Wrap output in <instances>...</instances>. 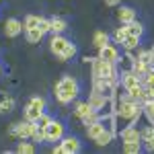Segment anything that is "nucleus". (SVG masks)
Returning a JSON list of instances; mask_svg holds the SVG:
<instances>
[{
    "label": "nucleus",
    "instance_id": "f257e3e1",
    "mask_svg": "<svg viewBox=\"0 0 154 154\" xmlns=\"http://www.w3.org/2000/svg\"><path fill=\"white\" fill-rule=\"evenodd\" d=\"M80 93V84L74 76H62L58 82H56V88H54V95L58 99V103L62 105H68L72 103Z\"/></svg>",
    "mask_w": 154,
    "mask_h": 154
},
{
    "label": "nucleus",
    "instance_id": "f03ea898",
    "mask_svg": "<svg viewBox=\"0 0 154 154\" xmlns=\"http://www.w3.org/2000/svg\"><path fill=\"white\" fill-rule=\"evenodd\" d=\"M91 64H93V78H103L111 86L117 82V70L113 62H107L103 58H91Z\"/></svg>",
    "mask_w": 154,
    "mask_h": 154
},
{
    "label": "nucleus",
    "instance_id": "7ed1b4c3",
    "mask_svg": "<svg viewBox=\"0 0 154 154\" xmlns=\"http://www.w3.org/2000/svg\"><path fill=\"white\" fill-rule=\"evenodd\" d=\"M140 113H142V105H140L138 101H131L130 97H123V99H121V103H119V107H117V115L121 119L134 123L136 119L140 117Z\"/></svg>",
    "mask_w": 154,
    "mask_h": 154
},
{
    "label": "nucleus",
    "instance_id": "20e7f679",
    "mask_svg": "<svg viewBox=\"0 0 154 154\" xmlns=\"http://www.w3.org/2000/svg\"><path fill=\"white\" fill-rule=\"evenodd\" d=\"M74 115L82 121L84 125H88V123H93V121H99V111H95L93 107L88 105V101H80V103H76L74 105Z\"/></svg>",
    "mask_w": 154,
    "mask_h": 154
},
{
    "label": "nucleus",
    "instance_id": "39448f33",
    "mask_svg": "<svg viewBox=\"0 0 154 154\" xmlns=\"http://www.w3.org/2000/svg\"><path fill=\"white\" fill-rule=\"evenodd\" d=\"M37 130V121H29V119H25L21 123H14L11 128V136L12 138H19V140H31L33 138V134Z\"/></svg>",
    "mask_w": 154,
    "mask_h": 154
},
{
    "label": "nucleus",
    "instance_id": "423d86ee",
    "mask_svg": "<svg viewBox=\"0 0 154 154\" xmlns=\"http://www.w3.org/2000/svg\"><path fill=\"white\" fill-rule=\"evenodd\" d=\"M43 113H45V99L43 97H33L25 107V119H29V121H37Z\"/></svg>",
    "mask_w": 154,
    "mask_h": 154
},
{
    "label": "nucleus",
    "instance_id": "0eeeda50",
    "mask_svg": "<svg viewBox=\"0 0 154 154\" xmlns=\"http://www.w3.org/2000/svg\"><path fill=\"white\" fill-rule=\"evenodd\" d=\"M70 43L72 41H68L62 33H54V35H51V41H49V49H51L54 56H58V58L62 60V56L66 54V49H68Z\"/></svg>",
    "mask_w": 154,
    "mask_h": 154
},
{
    "label": "nucleus",
    "instance_id": "6e6552de",
    "mask_svg": "<svg viewBox=\"0 0 154 154\" xmlns=\"http://www.w3.org/2000/svg\"><path fill=\"white\" fill-rule=\"evenodd\" d=\"M45 134H48V142H60L62 138H64V134H66V125L62 123V121H51L48 128H45Z\"/></svg>",
    "mask_w": 154,
    "mask_h": 154
},
{
    "label": "nucleus",
    "instance_id": "1a4fd4ad",
    "mask_svg": "<svg viewBox=\"0 0 154 154\" xmlns=\"http://www.w3.org/2000/svg\"><path fill=\"white\" fill-rule=\"evenodd\" d=\"M60 146H62V154H76L82 150V144L78 138H74V136H64L62 140H60Z\"/></svg>",
    "mask_w": 154,
    "mask_h": 154
},
{
    "label": "nucleus",
    "instance_id": "9d476101",
    "mask_svg": "<svg viewBox=\"0 0 154 154\" xmlns=\"http://www.w3.org/2000/svg\"><path fill=\"white\" fill-rule=\"evenodd\" d=\"M2 29H4V35L6 37H17V35H21V33L25 31L23 23H21L19 19H6L4 25H2Z\"/></svg>",
    "mask_w": 154,
    "mask_h": 154
},
{
    "label": "nucleus",
    "instance_id": "9b49d317",
    "mask_svg": "<svg viewBox=\"0 0 154 154\" xmlns=\"http://www.w3.org/2000/svg\"><path fill=\"white\" fill-rule=\"evenodd\" d=\"M99 58L107 60V62H113V64H117L119 62V51L115 45H111V43H107L103 48H99Z\"/></svg>",
    "mask_w": 154,
    "mask_h": 154
},
{
    "label": "nucleus",
    "instance_id": "f8f14e48",
    "mask_svg": "<svg viewBox=\"0 0 154 154\" xmlns=\"http://www.w3.org/2000/svg\"><path fill=\"white\" fill-rule=\"evenodd\" d=\"M121 84H123V88L128 91V88H134V86H138V84H142V76L140 74H136L134 70H128L121 74Z\"/></svg>",
    "mask_w": 154,
    "mask_h": 154
},
{
    "label": "nucleus",
    "instance_id": "ddd939ff",
    "mask_svg": "<svg viewBox=\"0 0 154 154\" xmlns=\"http://www.w3.org/2000/svg\"><path fill=\"white\" fill-rule=\"evenodd\" d=\"M88 105L93 107L95 111L105 109V105H107V95H105V93H99V91H93V93H91V97H88Z\"/></svg>",
    "mask_w": 154,
    "mask_h": 154
},
{
    "label": "nucleus",
    "instance_id": "4468645a",
    "mask_svg": "<svg viewBox=\"0 0 154 154\" xmlns=\"http://www.w3.org/2000/svg\"><path fill=\"white\" fill-rule=\"evenodd\" d=\"M121 142H142V134H140V130H136L130 123L125 130L121 131Z\"/></svg>",
    "mask_w": 154,
    "mask_h": 154
},
{
    "label": "nucleus",
    "instance_id": "2eb2a0df",
    "mask_svg": "<svg viewBox=\"0 0 154 154\" xmlns=\"http://www.w3.org/2000/svg\"><path fill=\"white\" fill-rule=\"evenodd\" d=\"M12 109H14V99H12L8 93H2L0 91V113L4 115V113H11Z\"/></svg>",
    "mask_w": 154,
    "mask_h": 154
},
{
    "label": "nucleus",
    "instance_id": "dca6fc26",
    "mask_svg": "<svg viewBox=\"0 0 154 154\" xmlns=\"http://www.w3.org/2000/svg\"><path fill=\"white\" fill-rule=\"evenodd\" d=\"M105 130H107V125L99 119V121H93V123H88V125H86V136H88L91 140H95L97 136H99L101 131H105Z\"/></svg>",
    "mask_w": 154,
    "mask_h": 154
},
{
    "label": "nucleus",
    "instance_id": "f3484780",
    "mask_svg": "<svg viewBox=\"0 0 154 154\" xmlns=\"http://www.w3.org/2000/svg\"><path fill=\"white\" fill-rule=\"evenodd\" d=\"M117 19L121 23H131V21H136V11H134L131 6H119Z\"/></svg>",
    "mask_w": 154,
    "mask_h": 154
},
{
    "label": "nucleus",
    "instance_id": "a211bd4d",
    "mask_svg": "<svg viewBox=\"0 0 154 154\" xmlns=\"http://www.w3.org/2000/svg\"><path fill=\"white\" fill-rule=\"evenodd\" d=\"M43 31L39 29V27H35V29H25V37H27V41L29 43H39L41 39H43Z\"/></svg>",
    "mask_w": 154,
    "mask_h": 154
},
{
    "label": "nucleus",
    "instance_id": "6ab92c4d",
    "mask_svg": "<svg viewBox=\"0 0 154 154\" xmlns=\"http://www.w3.org/2000/svg\"><path fill=\"white\" fill-rule=\"evenodd\" d=\"M150 68H152V66H150V64H146V62H142L140 58H131V70L136 72V74L144 76V74L150 70Z\"/></svg>",
    "mask_w": 154,
    "mask_h": 154
},
{
    "label": "nucleus",
    "instance_id": "aec40b11",
    "mask_svg": "<svg viewBox=\"0 0 154 154\" xmlns=\"http://www.w3.org/2000/svg\"><path fill=\"white\" fill-rule=\"evenodd\" d=\"M125 25V29H128V35H136V37H140L142 39L144 35V27L142 23H138V21H131V23H123Z\"/></svg>",
    "mask_w": 154,
    "mask_h": 154
},
{
    "label": "nucleus",
    "instance_id": "412c9836",
    "mask_svg": "<svg viewBox=\"0 0 154 154\" xmlns=\"http://www.w3.org/2000/svg\"><path fill=\"white\" fill-rule=\"evenodd\" d=\"M125 93H128L125 97H130L131 101L142 103V99H144V84H138V86H134V88H128Z\"/></svg>",
    "mask_w": 154,
    "mask_h": 154
},
{
    "label": "nucleus",
    "instance_id": "4be33fe9",
    "mask_svg": "<svg viewBox=\"0 0 154 154\" xmlns=\"http://www.w3.org/2000/svg\"><path fill=\"white\" fill-rule=\"evenodd\" d=\"M51 21V33H64L66 29H68V23L64 21V19H60V17H54V19H49Z\"/></svg>",
    "mask_w": 154,
    "mask_h": 154
},
{
    "label": "nucleus",
    "instance_id": "5701e85b",
    "mask_svg": "<svg viewBox=\"0 0 154 154\" xmlns=\"http://www.w3.org/2000/svg\"><path fill=\"white\" fill-rule=\"evenodd\" d=\"M111 140H113V131H111V130H105V131H101V134L95 138V144H97V146H107Z\"/></svg>",
    "mask_w": 154,
    "mask_h": 154
},
{
    "label": "nucleus",
    "instance_id": "b1692460",
    "mask_svg": "<svg viewBox=\"0 0 154 154\" xmlns=\"http://www.w3.org/2000/svg\"><path fill=\"white\" fill-rule=\"evenodd\" d=\"M93 43H95V48H103V45L109 43V35L105 31H97L95 37H93Z\"/></svg>",
    "mask_w": 154,
    "mask_h": 154
},
{
    "label": "nucleus",
    "instance_id": "393cba45",
    "mask_svg": "<svg viewBox=\"0 0 154 154\" xmlns=\"http://www.w3.org/2000/svg\"><path fill=\"white\" fill-rule=\"evenodd\" d=\"M121 45L128 49V51H131V49H136L138 45H140V37H136V35H128L125 39H123V43H121Z\"/></svg>",
    "mask_w": 154,
    "mask_h": 154
},
{
    "label": "nucleus",
    "instance_id": "a878e982",
    "mask_svg": "<svg viewBox=\"0 0 154 154\" xmlns=\"http://www.w3.org/2000/svg\"><path fill=\"white\" fill-rule=\"evenodd\" d=\"M142 150V142H123V152L125 154H138Z\"/></svg>",
    "mask_w": 154,
    "mask_h": 154
},
{
    "label": "nucleus",
    "instance_id": "bb28decb",
    "mask_svg": "<svg viewBox=\"0 0 154 154\" xmlns=\"http://www.w3.org/2000/svg\"><path fill=\"white\" fill-rule=\"evenodd\" d=\"M39 21H41V17H37V14H27L23 27L25 29H35V27H39Z\"/></svg>",
    "mask_w": 154,
    "mask_h": 154
},
{
    "label": "nucleus",
    "instance_id": "cd10ccee",
    "mask_svg": "<svg viewBox=\"0 0 154 154\" xmlns=\"http://www.w3.org/2000/svg\"><path fill=\"white\" fill-rule=\"evenodd\" d=\"M125 37H128V29H125V25L121 23V27H117L115 33H113V41H115V43H123Z\"/></svg>",
    "mask_w": 154,
    "mask_h": 154
},
{
    "label": "nucleus",
    "instance_id": "c85d7f7f",
    "mask_svg": "<svg viewBox=\"0 0 154 154\" xmlns=\"http://www.w3.org/2000/svg\"><path fill=\"white\" fill-rule=\"evenodd\" d=\"M35 144H41V142H48V134H45V128H39L37 125L35 134H33V138H31Z\"/></svg>",
    "mask_w": 154,
    "mask_h": 154
},
{
    "label": "nucleus",
    "instance_id": "c756f323",
    "mask_svg": "<svg viewBox=\"0 0 154 154\" xmlns=\"http://www.w3.org/2000/svg\"><path fill=\"white\" fill-rule=\"evenodd\" d=\"M17 152L19 154H33L35 152V146L29 144V142H25V140H21V144L17 146Z\"/></svg>",
    "mask_w": 154,
    "mask_h": 154
},
{
    "label": "nucleus",
    "instance_id": "7c9ffc66",
    "mask_svg": "<svg viewBox=\"0 0 154 154\" xmlns=\"http://www.w3.org/2000/svg\"><path fill=\"white\" fill-rule=\"evenodd\" d=\"M142 111L146 113V117L154 123V101H146V103L142 105Z\"/></svg>",
    "mask_w": 154,
    "mask_h": 154
},
{
    "label": "nucleus",
    "instance_id": "2f4dec72",
    "mask_svg": "<svg viewBox=\"0 0 154 154\" xmlns=\"http://www.w3.org/2000/svg\"><path fill=\"white\" fill-rule=\"evenodd\" d=\"M142 84H146V86H154V66L142 76Z\"/></svg>",
    "mask_w": 154,
    "mask_h": 154
},
{
    "label": "nucleus",
    "instance_id": "473e14b6",
    "mask_svg": "<svg viewBox=\"0 0 154 154\" xmlns=\"http://www.w3.org/2000/svg\"><path fill=\"white\" fill-rule=\"evenodd\" d=\"M74 56H76V45H74V43H70V45H68V49H66V54L62 56V62H68V60H72Z\"/></svg>",
    "mask_w": 154,
    "mask_h": 154
},
{
    "label": "nucleus",
    "instance_id": "72a5a7b5",
    "mask_svg": "<svg viewBox=\"0 0 154 154\" xmlns=\"http://www.w3.org/2000/svg\"><path fill=\"white\" fill-rule=\"evenodd\" d=\"M51 121H54V117H51V115H48V113H43L41 117L37 119V125H39V128H48Z\"/></svg>",
    "mask_w": 154,
    "mask_h": 154
},
{
    "label": "nucleus",
    "instance_id": "f704fd0d",
    "mask_svg": "<svg viewBox=\"0 0 154 154\" xmlns=\"http://www.w3.org/2000/svg\"><path fill=\"white\" fill-rule=\"evenodd\" d=\"M138 58L142 60V62H146V64L154 66V64H152V54H150V49H142V51L138 54Z\"/></svg>",
    "mask_w": 154,
    "mask_h": 154
},
{
    "label": "nucleus",
    "instance_id": "c9c22d12",
    "mask_svg": "<svg viewBox=\"0 0 154 154\" xmlns=\"http://www.w3.org/2000/svg\"><path fill=\"white\" fill-rule=\"evenodd\" d=\"M146 101H154V86H146V84H144V99H142V103H146Z\"/></svg>",
    "mask_w": 154,
    "mask_h": 154
},
{
    "label": "nucleus",
    "instance_id": "e433bc0d",
    "mask_svg": "<svg viewBox=\"0 0 154 154\" xmlns=\"http://www.w3.org/2000/svg\"><path fill=\"white\" fill-rule=\"evenodd\" d=\"M39 29H41L43 33H51V21L41 17V21H39Z\"/></svg>",
    "mask_w": 154,
    "mask_h": 154
},
{
    "label": "nucleus",
    "instance_id": "4c0bfd02",
    "mask_svg": "<svg viewBox=\"0 0 154 154\" xmlns=\"http://www.w3.org/2000/svg\"><path fill=\"white\" fill-rule=\"evenodd\" d=\"M119 2H121V0H105V4H107V6H117Z\"/></svg>",
    "mask_w": 154,
    "mask_h": 154
},
{
    "label": "nucleus",
    "instance_id": "58836bf2",
    "mask_svg": "<svg viewBox=\"0 0 154 154\" xmlns=\"http://www.w3.org/2000/svg\"><path fill=\"white\" fill-rule=\"evenodd\" d=\"M150 54H152V64H154V48H150Z\"/></svg>",
    "mask_w": 154,
    "mask_h": 154
},
{
    "label": "nucleus",
    "instance_id": "ea45409f",
    "mask_svg": "<svg viewBox=\"0 0 154 154\" xmlns=\"http://www.w3.org/2000/svg\"><path fill=\"white\" fill-rule=\"evenodd\" d=\"M0 74H2V66H0Z\"/></svg>",
    "mask_w": 154,
    "mask_h": 154
},
{
    "label": "nucleus",
    "instance_id": "a19ab883",
    "mask_svg": "<svg viewBox=\"0 0 154 154\" xmlns=\"http://www.w3.org/2000/svg\"><path fill=\"white\" fill-rule=\"evenodd\" d=\"M152 136H154V131H152Z\"/></svg>",
    "mask_w": 154,
    "mask_h": 154
}]
</instances>
